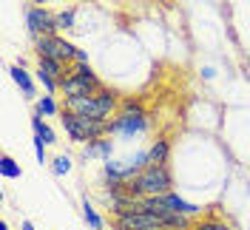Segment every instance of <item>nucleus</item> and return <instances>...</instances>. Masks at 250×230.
I'll return each mask as SVG.
<instances>
[{
	"label": "nucleus",
	"instance_id": "nucleus-7",
	"mask_svg": "<svg viewBox=\"0 0 250 230\" xmlns=\"http://www.w3.org/2000/svg\"><path fill=\"white\" fill-rule=\"evenodd\" d=\"M159 216L148 213V210H125L117 216V228L120 230H148V228H159Z\"/></svg>",
	"mask_w": 250,
	"mask_h": 230
},
{
	"label": "nucleus",
	"instance_id": "nucleus-24",
	"mask_svg": "<svg viewBox=\"0 0 250 230\" xmlns=\"http://www.w3.org/2000/svg\"><path fill=\"white\" fill-rule=\"evenodd\" d=\"M148 230H176V228H162V225H159V228H148Z\"/></svg>",
	"mask_w": 250,
	"mask_h": 230
},
{
	"label": "nucleus",
	"instance_id": "nucleus-11",
	"mask_svg": "<svg viewBox=\"0 0 250 230\" xmlns=\"http://www.w3.org/2000/svg\"><path fill=\"white\" fill-rule=\"evenodd\" d=\"M83 153H85V159H88V156H103V159H111V153H114V142H111V139H97V142H88Z\"/></svg>",
	"mask_w": 250,
	"mask_h": 230
},
{
	"label": "nucleus",
	"instance_id": "nucleus-26",
	"mask_svg": "<svg viewBox=\"0 0 250 230\" xmlns=\"http://www.w3.org/2000/svg\"><path fill=\"white\" fill-rule=\"evenodd\" d=\"M31 3H46V0H31Z\"/></svg>",
	"mask_w": 250,
	"mask_h": 230
},
{
	"label": "nucleus",
	"instance_id": "nucleus-9",
	"mask_svg": "<svg viewBox=\"0 0 250 230\" xmlns=\"http://www.w3.org/2000/svg\"><path fill=\"white\" fill-rule=\"evenodd\" d=\"M171 153V142L168 139H156L154 145L148 148V165H165Z\"/></svg>",
	"mask_w": 250,
	"mask_h": 230
},
{
	"label": "nucleus",
	"instance_id": "nucleus-6",
	"mask_svg": "<svg viewBox=\"0 0 250 230\" xmlns=\"http://www.w3.org/2000/svg\"><path fill=\"white\" fill-rule=\"evenodd\" d=\"M26 26L34 37H46V34H54L57 31V15L46 12L43 6H34L26 12Z\"/></svg>",
	"mask_w": 250,
	"mask_h": 230
},
{
	"label": "nucleus",
	"instance_id": "nucleus-2",
	"mask_svg": "<svg viewBox=\"0 0 250 230\" xmlns=\"http://www.w3.org/2000/svg\"><path fill=\"white\" fill-rule=\"evenodd\" d=\"M100 88H103V83H100V77L91 71L88 63H77V65L68 68V74L60 80V91H62L65 100H68V97H88V94H97Z\"/></svg>",
	"mask_w": 250,
	"mask_h": 230
},
{
	"label": "nucleus",
	"instance_id": "nucleus-8",
	"mask_svg": "<svg viewBox=\"0 0 250 230\" xmlns=\"http://www.w3.org/2000/svg\"><path fill=\"white\" fill-rule=\"evenodd\" d=\"M159 199H162V205H165L168 210H173V213H182V216H196L199 213V208L190 205V202H185L179 193H162Z\"/></svg>",
	"mask_w": 250,
	"mask_h": 230
},
{
	"label": "nucleus",
	"instance_id": "nucleus-1",
	"mask_svg": "<svg viewBox=\"0 0 250 230\" xmlns=\"http://www.w3.org/2000/svg\"><path fill=\"white\" fill-rule=\"evenodd\" d=\"M65 134L74 139V142H97L103 134H108L111 120H97V117H80V114H71L65 111L60 117Z\"/></svg>",
	"mask_w": 250,
	"mask_h": 230
},
{
	"label": "nucleus",
	"instance_id": "nucleus-23",
	"mask_svg": "<svg viewBox=\"0 0 250 230\" xmlns=\"http://www.w3.org/2000/svg\"><path fill=\"white\" fill-rule=\"evenodd\" d=\"M20 230H34V225H31V222H23V228Z\"/></svg>",
	"mask_w": 250,
	"mask_h": 230
},
{
	"label": "nucleus",
	"instance_id": "nucleus-10",
	"mask_svg": "<svg viewBox=\"0 0 250 230\" xmlns=\"http://www.w3.org/2000/svg\"><path fill=\"white\" fill-rule=\"evenodd\" d=\"M37 71H43V74L54 77L57 83H60L65 74H68V68H65V63H62V60H46V57H40V65H37Z\"/></svg>",
	"mask_w": 250,
	"mask_h": 230
},
{
	"label": "nucleus",
	"instance_id": "nucleus-12",
	"mask_svg": "<svg viewBox=\"0 0 250 230\" xmlns=\"http://www.w3.org/2000/svg\"><path fill=\"white\" fill-rule=\"evenodd\" d=\"M9 71H12V80H15L17 85L23 88V94H26V97L31 100V97H34V80L29 77V71H23L20 65H12Z\"/></svg>",
	"mask_w": 250,
	"mask_h": 230
},
{
	"label": "nucleus",
	"instance_id": "nucleus-3",
	"mask_svg": "<svg viewBox=\"0 0 250 230\" xmlns=\"http://www.w3.org/2000/svg\"><path fill=\"white\" fill-rule=\"evenodd\" d=\"M148 128V120H145V111H142L137 103H125L123 111L111 120L108 134H123V137H134V134H142Z\"/></svg>",
	"mask_w": 250,
	"mask_h": 230
},
{
	"label": "nucleus",
	"instance_id": "nucleus-25",
	"mask_svg": "<svg viewBox=\"0 0 250 230\" xmlns=\"http://www.w3.org/2000/svg\"><path fill=\"white\" fill-rule=\"evenodd\" d=\"M0 230H9V225H6V222H3V225H0Z\"/></svg>",
	"mask_w": 250,
	"mask_h": 230
},
{
	"label": "nucleus",
	"instance_id": "nucleus-19",
	"mask_svg": "<svg viewBox=\"0 0 250 230\" xmlns=\"http://www.w3.org/2000/svg\"><path fill=\"white\" fill-rule=\"evenodd\" d=\"M193 230H230L225 222H216V219H205V222H199Z\"/></svg>",
	"mask_w": 250,
	"mask_h": 230
},
{
	"label": "nucleus",
	"instance_id": "nucleus-14",
	"mask_svg": "<svg viewBox=\"0 0 250 230\" xmlns=\"http://www.w3.org/2000/svg\"><path fill=\"white\" fill-rule=\"evenodd\" d=\"M0 173H3L6 179H20L23 170H20V165H17L12 156H3V159H0Z\"/></svg>",
	"mask_w": 250,
	"mask_h": 230
},
{
	"label": "nucleus",
	"instance_id": "nucleus-15",
	"mask_svg": "<svg viewBox=\"0 0 250 230\" xmlns=\"http://www.w3.org/2000/svg\"><path fill=\"white\" fill-rule=\"evenodd\" d=\"M83 216H85V222H88L94 230H103V219H100V213H97L91 205H88V199L83 202Z\"/></svg>",
	"mask_w": 250,
	"mask_h": 230
},
{
	"label": "nucleus",
	"instance_id": "nucleus-21",
	"mask_svg": "<svg viewBox=\"0 0 250 230\" xmlns=\"http://www.w3.org/2000/svg\"><path fill=\"white\" fill-rule=\"evenodd\" d=\"M37 80H40V83H43V85H46V91H57V88H60V83H57V80H54V77L43 74V71H37Z\"/></svg>",
	"mask_w": 250,
	"mask_h": 230
},
{
	"label": "nucleus",
	"instance_id": "nucleus-22",
	"mask_svg": "<svg viewBox=\"0 0 250 230\" xmlns=\"http://www.w3.org/2000/svg\"><path fill=\"white\" fill-rule=\"evenodd\" d=\"M74 60H77V63H88V54H85L83 48H77V54H74Z\"/></svg>",
	"mask_w": 250,
	"mask_h": 230
},
{
	"label": "nucleus",
	"instance_id": "nucleus-18",
	"mask_svg": "<svg viewBox=\"0 0 250 230\" xmlns=\"http://www.w3.org/2000/svg\"><path fill=\"white\" fill-rule=\"evenodd\" d=\"M71 26H74V9L60 12V15H57V29H71Z\"/></svg>",
	"mask_w": 250,
	"mask_h": 230
},
{
	"label": "nucleus",
	"instance_id": "nucleus-16",
	"mask_svg": "<svg viewBox=\"0 0 250 230\" xmlns=\"http://www.w3.org/2000/svg\"><path fill=\"white\" fill-rule=\"evenodd\" d=\"M37 114H40V117H54V114H57V103H54L51 97L37 100Z\"/></svg>",
	"mask_w": 250,
	"mask_h": 230
},
{
	"label": "nucleus",
	"instance_id": "nucleus-17",
	"mask_svg": "<svg viewBox=\"0 0 250 230\" xmlns=\"http://www.w3.org/2000/svg\"><path fill=\"white\" fill-rule=\"evenodd\" d=\"M51 168H54V173H57V176H62V173H68V170H71V156H65V153H62V156H57Z\"/></svg>",
	"mask_w": 250,
	"mask_h": 230
},
{
	"label": "nucleus",
	"instance_id": "nucleus-13",
	"mask_svg": "<svg viewBox=\"0 0 250 230\" xmlns=\"http://www.w3.org/2000/svg\"><path fill=\"white\" fill-rule=\"evenodd\" d=\"M31 131H34V137H40L46 145H54V142H57V139H54V131L40 120V114H37V117H31Z\"/></svg>",
	"mask_w": 250,
	"mask_h": 230
},
{
	"label": "nucleus",
	"instance_id": "nucleus-4",
	"mask_svg": "<svg viewBox=\"0 0 250 230\" xmlns=\"http://www.w3.org/2000/svg\"><path fill=\"white\" fill-rule=\"evenodd\" d=\"M137 188L142 190V196L171 193V170H168V165H148L137 176Z\"/></svg>",
	"mask_w": 250,
	"mask_h": 230
},
{
	"label": "nucleus",
	"instance_id": "nucleus-5",
	"mask_svg": "<svg viewBox=\"0 0 250 230\" xmlns=\"http://www.w3.org/2000/svg\"><path fill=\"white\" fill-rule=\"evenodd\" d=\"M34 48H37V57H46V60H74V54H77V46L74 43H68V40H62L57 34H46V37H37L34 40Z\"/></svg>",
	"mask_w": 250,
	"mask_h": 230
},
{
	"label": "nucleus",
	"instance_id": "nucleus-20",
	"mask_svg": "<svg viewBox=\"0 0 250 230\" xmlns=\"http://www.w3.org/2000/svg\"><path fill=\"white\" fill-rule=\"evenodd\" d=\"M34 153H37V162L43 165V162H48V156H46V142L40 137H34Z\"/></svg>",
	"mask_w": 250,
	"mask_h": 230
}]
</instances>
